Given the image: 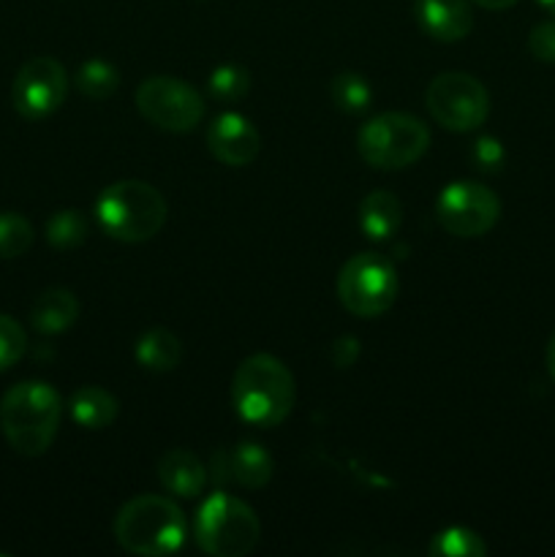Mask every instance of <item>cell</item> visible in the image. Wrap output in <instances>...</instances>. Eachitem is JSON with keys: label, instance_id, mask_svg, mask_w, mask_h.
<instances>
[{"label": "cell", "instance_id": "22", "mask_svg": "<svg viewBox=\"0 0 555 557\" xmlns=\"http://www.w3.org/2000/svg\"><path fill=\"white\" fill-rule=\"evenodd\" d=\"M330 96L335 107L346 114H359L373 103V90H370L368 79L359 74H337L330 85Z\"/></svg>", "mask_w": 555, "mask_h": 557}, {"label": "cell", "instance_id": "4", "mask_svg": "<svg viewBox=\"0 0 555 557\" xmlns=\"http://www.w3.org/2000/svg\"><path fill=\"white\" fill-rule=\"evenodd\" d=\"M169 215L166 199L158 188L141 180H120L101 190L96 218L103 232L120 243H147L163 228Z\"/></svg>", "mask_w": 555, "mask_h": 557}, {"label": "cell", "instance_id": "31", "mask_svg": "<svg viewBox=\"0 0 555 557\" xmlns=\"http://www.w3.org/2000/svg\"><path fill=\"white\" fill-rule=\"evenodd\" d=\"M544 357H547V370H550V375H553V379H555V332H553V335H550V341H547V354H544Z\"/></svg>", "mask_w": 555, "mask_h": 557}, {"label": "cell", "instance_id": "17", "mask_svg": "<svg viewBox=\"0 0 555 557\" xmlns=\"http://www.w3.org/2000/svg\"><path fill=\"white\" fill-rule=\"evenodd\" d=\"M71 419L85 430H103L118 419V397L101 386H82L69 403Z\"/></svg>", "mask_w": 555, "mask_h": 557}, {"label": "cell", "instance_id": "10", "mask_svg": "<svg viewBox=\"0 0 555 557\" xmlns=\"http://www.w3.org/2000/svg\"><path fill=\"white\" fill-rule=\"evenodd\" d=\"M435 218L455 237H482L498 223L501 199L482 183H449L435 201Z\"/></svg>", "mask_w": 555, "mask_h": 557}, {"label": "cell", "instance_id": "12", "mask_svg": "<svg viewBox=\"0 0 555 557\" xmlns=\"http://www.w3.org/2000/svg\"><path fill=\"white\" fill-rule=\"evenodd\" d=\"M207 147L212 158L223 166H248L261 150V139L256 125L237 112H223L207 128Z\"/></svg>", "mask_w": 555, "mask_h": 557}, {"label": "cell", "instance_id": "18", "mask_svg": "<svg viewBox=\"0 0 555 557\" xmlns=\"http://www.w3.org/2000/svg\"><path fill=\"white\" fill-rule=\"evenodd\" d=\"M134 354L136 362L145 370H152V373H169V370L177 368L180 359H183V343H180V337L174 335V332L158 326V330L145 332V335L136 341Z\"/></svg>", "mask_w": 555, "mask_h": 557}, {"label": "cell", "instance_id": "9", "mask_svg": "<svg viewBox=\"0 0 555 557\" xmlns=\"http://www.w3.org/2000/svg\"><path fill=\"white\" fill-rule=\"evenodd\" d=\"M136 109L169 134H188L205 117V98L177 76H150L136 87Z\"/></svg>", "mask_w": 555, "mask_h": 557}, {"label": "cell", "instance_id": "16", "mask_svg": "<svg viewBox=\"0 0 555 557\" xmlns=\"http://www.w3.org/2000/svg\"><path fill=\"white\" fill-rule=\"evenodd\" d=\"M403 223V205L390 190H373L359 205V228L365 237L384 243L395 237V232Z\"/></svg>", "mask_w": 555, "mask_h": 557}, {"label": "cell", "instance_id": "21", "mask_svg": "<svg viewBox=\"0 0 555 557\" xmlns=\"http://www.w3.org/2000/svg\"><path fill=\"white\" fill-rule=\"evenodd\" d=\"M428 553L435 557H484L488 555V544L471 528L455 525L435 533L433 542L428 544Z\"/></svg>", "mask_w": 555, "mask_h": 557}, {"label": "cell", "instance_id": "20", "mask_svg": "<svg viewBox=\"0 0 555 557\" xmlns=\"http://www.w3.org/2000/svg\"><path fill=\"white\" fill-rule=\"evenodd\" d=\"M74 87L90 101H107L120 87V71L109 60L90 58L79 65L74 76Z\"/></svg>", "mask_w": 555, "mask_h": 557}, {"label": "cell", "instance_id": "24", "mask_svg": "<svg viewBox=\"0 0 555 557\" xmlns=\"http://www.w3.org/2000/svg\"><path fill=\"white\" fill-rule=\"evenodd\" d=\"M207 87H210L212 98H218L221 103H237L248 96L250 74L243 69V65L223 63L212 71Z\"/></svg>", "mask_w": 555, "mask_h": 557}, {"label": "cell", "instance_id": "13", "mask_svg": "<svg viewBox=\"0 0 555 557\" xmlns=\"http://www.w3.org/2000/svg\"><path fill=\"white\" fill-rule=\"evenodd\" d=\"M419 27L441 44L462 41L473 30V11L468 0H417Z\"/></svg>", "mask_w": 555, "mask_h": 557}, {"label": "cell", "instance_id": "5", "mask_svg": "<svg viewBox=\"0 0 555 557\" xmlns=\"http://www.w3.org/2000/svg\"><path fill=\"white\" fill-rule=\"evenodd\" d=\"M259 517L245 500L212 493L194 517V539L212 557H243L259 544Z\"/></svg>", "mask_w": 555, "mask_h": 557}, {"label": "cell", "instance_id": "26", "mask_svg": "<svg viewBox=\"0 0 555 557\" xmlns=\"http://www.w3.org/2000/svg\"><path fill=\"white\" fill-rule=\"evenodd\" d=\"M27 351V335L20 321L11 315H0V373L14 368Z\"/></svg>", "mask_w": 555, "mask_h": 557}, {"label": "cell", "instance_id": "19", "mask_svg": "<svg viewBox=\"0 0 555 557\" xmlns=\"http://www.w3.org/2000/svg\"><path fill=\"white\" fill-rule=\"evenodd\" d=\"M229 471L237 484L248 490H261L270 484L272 473H275V462H272L270 451L259 444H239L237 449L229 455Z\"/></svg>", "mask_w": 555, "mask_h": 557}, {"label": "cell", "instance_id": "2", "mask_svg": "<svg viewBox=\"0 0 555 557\" xmlns=\"http://www.w3.org/2000/svg\"><path fill=\"white\" fill-rule=\"evenodd\" d=\"M63 400L47 381H22L0 400V428L16 455L41 457L60 428Z\"/></svg>", "mask_w": 555, "mask_h": 557}, {"label": "cell", "instance_id": "8", "mask_svg": "<svg viewBox=\"0 0 555 557\" xmlns=\"http://www.w3.org/2000/svg\"><path fill=\"white\" fill-rule=\"evenodd\" d=\"M424 101H428L430 117L441 128L457 131V134L479 128L490 114L488 87L477 76L462 74V71H446L435 76L428 85Z\"/></svg>", "mask_w": 555, "mask_h": 557}, {"label": "cell", "instance_id": "28", "mask_svg": "<svg viewBox=\"0 0 555 557\" xmlns=\"http://www.w3.org/2000/svg\"><path fill=\"white\" fill-rule=\"evenodd\" d=\"M528 49L539 63H555V20L539 22L528 36Z\"/></svg>", "mask_w": 555, "mask_h": 557}, {"label": "cell", "instance_id": "30", "mask_svg": "<svg viewBox=\"0 0 555 557\" xmlns=\"http://www.w3.org/2000/svg\"><path fill=\"white\" fill-rule=\"evenodd\" d=\"M477 5H482V9H490V11H501V9H509V5H515L517 0H473Z\"/></svg>", "mask_w": 555, "mask_h": 557}, {"label": "cell", "instance_id": "7", "mask_svg": "<svg viewBox=\"0 0 555 557\" xmlns=\"http://www.w3.org/2000/svg\"><path fill=\"white\" fill-rule=\"evenodd\" d=\"M397 270L386 256L357 253L341 267L337 275V299L357 319H375L395 305Z\"/></svg>", "mask_w": 555, "mask_h": 557}, {"label": "cell", "instance_id": "15", "mask_svg": "<svg viewBox=\"0 0 555 557\" xmlns=\"http://www.w3.org/2000/svg\"><path fill=\"white\" fill-rule=\"evenodd\" d=\"M79 319V299L69 288H47L30 308V324L41 335H60Z\"/></svg>", "mask_w": 555, "mask_h": 557}, {"label": "cell", "instance_id": "25", "mask_svg": "<svg viewBox=\"0 0 555 557\" xmlns=\"http://www.w3.org/2000/svg\"><path fill=\"white\" fill-rule=\"evenodd\" d=\"M33 245V226L20 212H0V259L25 256Z\"/></svg>", "mask_w": 555, "mask_h": 557}, {"label": "cell", "instance_id": "1", "mask_svg": "<svg viewBox=\"0 0 555 557\" xmlns=\"http://www.w3.org/2000/svg\"><path fill=\"white\" fill-rule=\"evenodd\" d=\"M297 400L294 375L272 354H254L243 359L232 379V406L256 428H278L286 422Z\"/></svg>", "mask_w": 555, "mask_h": 557}, {"label": "cell", "instance_id": "3", "mask_svg": "<svg viewBox=\"0 0 555 557\" xmlns=\"http://www.w3.org/2000/svg\"><path fill=\"white\" fill-rule=\"evenodd\" d=\"M185 533V515L163 495H136L114 517V539L131 555H172L183 547Z\"/></svg>", "mask_w": 555, "mask_h": 557}, {"label": "cell", "instance_id": "6", "mask_svg": "<svg viewBox=\"0 0 555 557\" xmlns=\"http://www.w3.org/2000/svg\"><path fill=\"white\" fill-rule=\"evenodd\" d=\"M430 131L419 117L386 112L368 120L357 134V150L373 169H406L428 152Z\"/></svg>", "mask_w": 555, "mask_h": 557}, {"label": "cell", "instance_id": "23", "mask_svg": "<svg viewBox=\"0 0 555 557\" xmlns=\"http://www.w3.org/2000/svg\"><path fill=\"white\" fill-rule=\"evenodd\" d=\"M90 223L79 210H58L47 221V243L58 250L76 248L87 239Z\"/></svg>", "mask_w": 555, "mask_h": 557}, {"label": "cell", "instance_id": "14", "mask_svg": "<svg viewBox=\"0 0 555 557\" xmlns=\"http://www.w3.org/2000/svg\"><path fill=\"white\" fill-rule=\"evenodd\" d=\"M158 479L166 493L177 498H196L207 487V468L188 449H174L166 451L158 462Z\"/></svg>", "mask_w": 555, "mask_h": 557}, {"label": "cell", "instance_id": "32", "mask_svg": "<svg viewBox=\"0 0 555 557\" xmlns=\"http://www.w3.org/2000/svg\"><path fill=\"white\" fill-rule=\"evenodd\" d=\"M539 5H542L544 11H547V14H553L555 16V0H536Z\"/></svg>", "mask_w": 555, "mask_h": 557}, {"label": "cell", "instance_id": "27", "mask_svg": "<svg viewBox=\"0 0 555 557\" xmlns=\"http://www.w3.org/2000/svg\"><path fill=\"white\" fill-rule=\"evenodd\" d=\"M473 163H477L479 172H498L506 161V152L504 145H501L495 136H482V139L473 141V150H471Z\"/></svg>", "mask_w": 555, "mask_h": 557}, {"label": "cell", "instance_id": "29", "mask_svg": "<svg viewBox=\"0 0 555 557\" xmlns=\"http://www.w3.org/2000/svg\"><path fill=\"white\" fill-rule=\"evenodd\" d=\"M359 351H362V348H359L357 337L343 335V337H337L335 343H332L330 357H332V362H335V368H351V364L357 362Z\"/></svg>", "mask_w": 555, "mask_h": 557}, {"label": "cell", "instance_id": "11", "mask_svg": "<svg viewBox=\"0 0 555 557\" xmlns=\"http://www.w3.org/2000/svg\"><path fill=\"white\" fill-rule=\"evenodd\" d=\"M69 92V74L54 58H30L14 76L11 101L25 120H44L58 112Z\"/></svg>", "mask_w": 555, "mask_h": 557}]
</instances>
